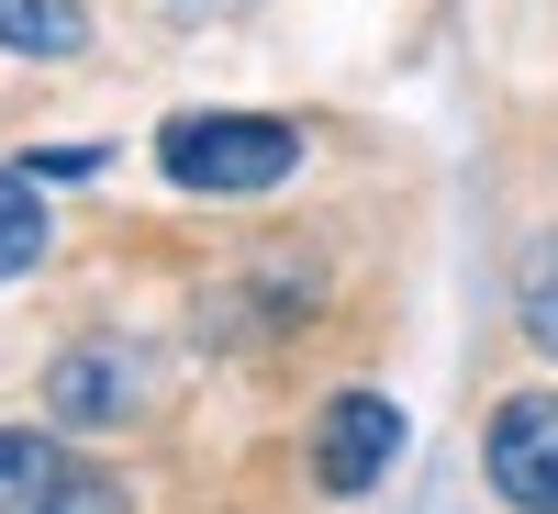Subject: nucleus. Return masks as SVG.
Listing matches in <instances>:
<instances>
[{
    "mask_svg": "<svg viewBox=\"0 0 558 514\" xmlns=\"http://www.w3.org/2000/svg\"><path fill=\"white\" fill-rule=\"evenodd\" d=\"M492 492L514 514H558V392H514L492 414Z\"/></svg>",
    "mask_w": 558,
    "mask_h": 514,
    "instance_id": "f03ea898",
    "label": "nucleus"
},
{
    "mask_svg": "<svg viewBox=\"0 0 558 514\" xmlns=\"http://www.w3.org/2000/svg\"><path fill=\"white\" fill-rule=\"evenodd\" d=\"M157 168L179 179V191H279V179L302 168V123L279 112H179L157 134Z\"/></svg>",
    "mask_w": 558,
    "mask_h": 514,
    "instance_id": "f257e3e1",
    "label": "nucleus"
},
{
    "mask_svg": "<svg viewBox=\"0 0 558 514\" xmlns=\"http://www.w3.org/2000/svg\"><path fill=\"white\" fill-rule=\"evenodd\" d=\"M45 236H57V224H45V191L23 168H0V279H23L45 258Z\"/></svg>",
    "mask_w": 558,
    "mask_h": 514,
    "instance_id": "423d86ee",
    "label": "nucleus"
},
{
    "mask_svg": "<svg viewBox=\"0 0 558 514\" xmlns=\"http://www.w3.org/2000/svg\"><path fill=\"white\" fill-rule=\"evenodd\" d=\"M391 447H402V403L336 392V403H324V426H313V481H324V492H368V481L391 470Z\"/></svg>",
    "mask_w": 558,
    "mask_h": 514,
    "instance_id": "7ed1b4c3",
    "label": "nucleus"
},
{
    "mask_svg": "<svg viewBox=\"0 0 558 514\" xmlns=\"http://www.w3.org/2000/svg\"><path fill=\"white\" fill-rule=\"evenodd\" d=\"M112 403H123V369L112 358H68L57 369V414H68V426H112Z\"/></svg>",
    "mask_w": 558,
    "mask_h": 514,
    "instance_id": "6e6552de",
    "label": "nucleus"
},
{
    "mask_svg": "<svg viewBox=\"0 0 558 514\" xmlns=\"http://www.w3.org/2000/svg\"><path fill=\"white\" fill-rule=\"evenodd\" d=\"M0 45H12V57H78L89 12L78 0H0Z\"/></svg>",
    "mask_w": 558,
    "mask_h": 514,
    "instance_id": "39448f33",
    "label": "nucleus"
},
{
    "mask_svg": "<svg viewBox=\"0 0 558 514\" xmlns=\"http://www.w3.org/2000/svg\"><path fill=\"white\" fill-rule=\"evenodd\" d=\"M514 313H525L536 358H558V236H536V247H525V268H514Z\"/></svg>",
    "mask_w": 558,
    "mask_h": 514,
    "instance_id": "0eeeda50",
    "label": "nucleus"
},
{
    "mask_svg": "<svg viewBox=\"0 0 558 514\" xmlns=\"http://www.w3.org/2000/svg\"><path fill=\"white\" fill-rule=\"evenodd\" d=\"M78 503V470L57 458V437H0V514H57Z\"/></svg>",
    "mask_w": 558,
    "mask_h": 514,
    "instance_id": "20e7f679",
    "label": "nucleus"
}]
</instances>
